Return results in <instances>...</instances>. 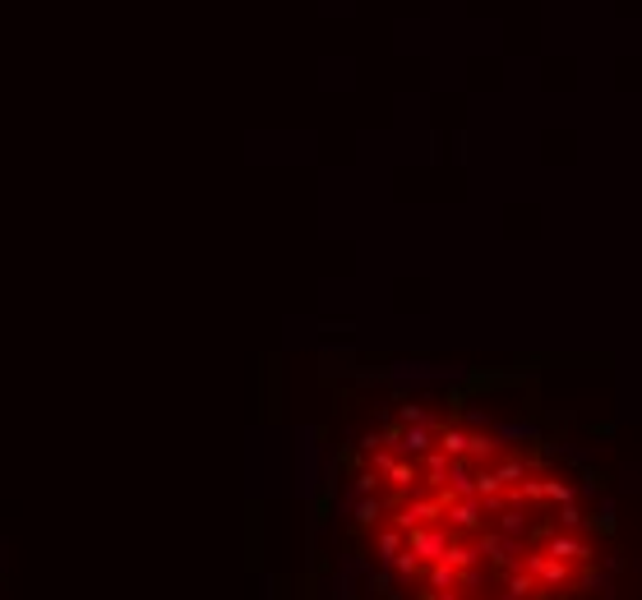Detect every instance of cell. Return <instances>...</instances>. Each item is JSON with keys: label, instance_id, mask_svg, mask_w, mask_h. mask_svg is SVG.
I'll list each match as a JSON object with an SVG mask.
<instances>
[{"label": "cell", "instance_id": "obj_1", "mask_svg": "<svg viewBox=\"0 0 642 600\" xmlns=\"http://www.w3.org/2000/svg\"><path fill=\"white\" fill-rule=\"evenodd\" d=\"M0 600H15L10 595V577H5V559H0Z\"/></svg>", "mask_w": 642, "mask_h": 600}]
</instances>
